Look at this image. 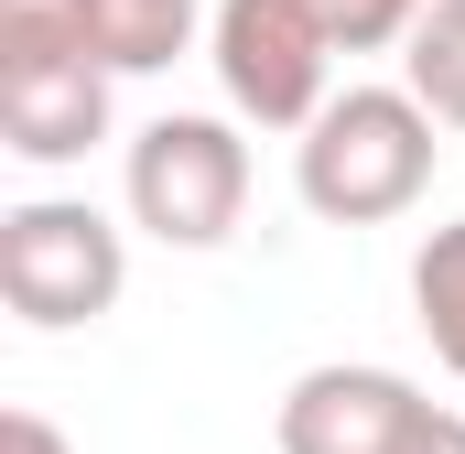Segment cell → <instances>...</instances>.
<instances>
[{"mask_svg":"<svg viewBox=\"0 0 465 454\" xmlns=\"http://www.w3.org/2000/svg\"><path fill=\"white\" fill-rule=\"evenodd\" d=\"M433 152H444V119L401 87H336L325 109L292 130V195L325 227H390L433 195Z\"/></svg>","mask_w":465,"mask_h":454,"instance_id":"obj_1","label":"cell"},{"mask_svg":"<svg viewBox=\"0 0 465 454\" xmlns=\"http://www.w3.org/2000/svg\"><path fill=\"white\" fill-rule=\"evenodd\" d=\"M109 65L76 33V0H0V141L22 163H87L109 141Z\"/></svg>","mask_w":465,"mask_h":454,"instance_id":"obj_2","label":"cell"},{"mask_svg":"<svg viewBox=\"0 0 465 454\" xmlns=\"http://www.w3.org/2000/svg\"><path fill=\"white\" fill-rule=\"evenodd\" d=\"M119 206L141 238L163 249H217L238 217H249V141H238V109H163L130 130L119 152Z\"/></svg>","mask_w":465,"mask_h":454,"instance_id":"obj_3","label":"cell"},{"mask_svg":"<svg viewBox=\"0 0 465 454\" xmlns=\"http://www.w3.org/2000/svg\"><path fill=\"white\" fill-rule=\"evenodd\" d=\"M119 292H130V238L87 195H22L0 217V303L22 325H44V336L98 325Z\"/></svg>","mask_w":465,"mask_h":454,"instance_id":"obj_4","label":"cell"},{"mask_svg":"<svg viewBox=\"0 0 465 454\" xmlns=\"http://www.w3.org/2000/svg\"><path fill=\"white\" fill-rule=\"evenodd\" d=\"M336 22L314 0H217L206 11V65H217V98L249 130H303V119L336 98Z\"/></svg>","mask_w":465,"mask_h":454,"instance_id":"obj_5","label":"cell"},{"mask_svg":"<svg viewBox=\"0 0 465 454\" xmlns=\"http://www.w3.org/2000/svg\"><path fill=\"white\" fill-rule=\"evenodd\" d=\"M422 433H433L422 379H401V368H379V357H325V368H303V379L282 390V411H271V444L282 454H422Z\"/></svg>","mask_w":465,"mask_h":454,"instance_id":"obj_6","label":"cell"},{"mask_svg":"<svg viewBox=\"0 0 465 454\" xmlns=\"http://www.w3.org/2000/svg\"><path fill=\"white\" fill-rule=\"evenodd\" d=\"M217 0H76V33L109 76H163L173 54H195Z\"/></svg>","mask_w":465,"mask_h":454,"instance_id":"obj_7","label":"cell"},{"mask_svg":"<svg viewBox=\"0 0 465 454\" xmlns=\"http://www.w3.org/2000/svg\"><path fill=\"white\" fill-rule=\"evenodd\" d=\"M411 325L433 336V357L465 379V217H444L411 249Z\"/></svg>","mask_w":465,"mask_h":454,"instance_id":"obj_8","label":"cell"},{"mask_svg":"<svg viewBox=\"0 0 465 454\" xmlns=\"http://www.w3.org/2000/svg\"><path fill=\"white\" fill-rule=\"evenodd\" d=\"M401 76H411V98L465 141V0H422V22H411V44H401Z\"/></svg>","mask_w":465,"mask_h":454,"instance_id":"obj_9","label":"cell"},{"mask_svg":"<svg viewBox=\"0 0 465 454\" xmlns=\"http://www.w3.org/2000/svg\"><path fill=\"white\" fill-rule=\"evenodd\" d=\"M314 11L336 22L347 54H390V44H411V22H422V0H314Z\"/></svg>","mask_w":465,"mask_h":454,"instance_id":"obj_10","label":"cell"},{"mask_svg":"<svg viewBox=\"0 0 465 454\" xmlns=\"http://www.w3.org/2000/svg\"><path fill=\"white\" fill-rule=\"evenodd\" d=\"M0 454H76V444H65L44 411H0Z\"/></svg>","mask_w":465,"mask_h":454,"instance_id":"obj_11","label":"cell"},{"mask_svg":"<svg viewBox=\"0 0 465 454\" xmlns=\"http://www.w3.org/2000/svg\"><path fill=\"white\" fill-rule=\"evenodd\" d=\"M422 454H465V411H433V433H422Z\"/></svg>","mask_w":465,"mask_h":454,"instance_id":"obj_12","label":"cell"}]
</instances>
